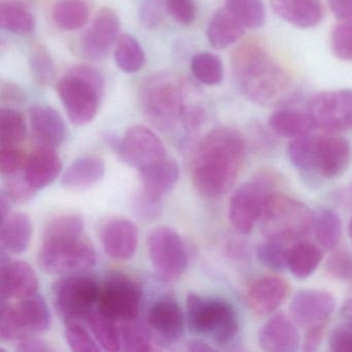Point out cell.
Segmentation results:
<instances>
[{
    "instance_id": "cell-1",
    "label": "cell",
    "mask_w": 352,
    "mask_h": 352,
    "mask_svg": "<svg viewBox=\"0 0 352 352\" xmlns=\"http://www.w3.org/2000/svg\"><path fill=\"white\" fill-rule=\"evenodd\" d=\"M246 156L242 135L230 127L212 129L199 142L192 162V183L203 197L215 199L236 182Z\"/></svg>"
},
{
    "instance_id": "cell-2",
    "label": "cell",
    "mask_w": 352,
    "mask_h": 352,
    "mask_svg": "<svg viewBox=\"0 0 352 352\" xmlns=\"http://www.w3.org/2000/svg\"><path fill=\"white\" fill-rule=\"evenodd\" d=\"M232 69L243 94L256 104H285L294 96L292 78L255 43H247L234 51Z\"/></svg>"
},
{
    "instance_id": "cell-3",
    "label": "cell",
    "mask_w": 352,
    "mask_h": 352,
    "mask_svg": "<svg viewBox=\"0 0 352 352\" xmlns=\"http://www.w3.org/2000/svg\"><path fill=\"white\" fill-rule=\"evenodd\" d=\"M288 156L302 174L331 180L347 170L351 164L352 149L349 142L337 133L306 135L289 144Z\"/></svg>"
},
{
    "instance_id": "cell-4",
    "label": "cell",
    "mask_w": 352,
    "mask_h": 352,
    "mask_svg": "<svg viewBox=\"0 0 352 352\" xmlns=\"http://www.w3.org/2000/svg\"><path fill=\"white\" fill-rule=\"evenodd\" d=\"M186 90L172 74L160 73L147 78L140 90V100L146 116L162 131H172L184 124L191 107L186 102Z\"/></svg>"
},
{
    "instance_id": "cell-5",
    "label": "cell",
    "mask_w": 352,
    "mask_h": 352,
    "mask_svg": "<svg viewBox=\"0 0 352 352\" xmlns=\"http://www.w3.org/2000/svg\"><path fill=\"white\" fill-rule=\"evenodd\" d=\"M104 78L88 65L72 67L57 84V92L72 123L85 125L98 114Z\"/></svg>"
},
{
    "instance_id": "cell-6",
    "label": "cell",
    "mask_w": 352,
    "mask_h": 352,
    "mask_svg": "<svg viewBox=\"0 0 352 352\" xmlns=\"http://www.w3.org/2000/svg\"><path fill=\"white\" fill-rule=\"evenodd\" d=\"M186 309L189 327L195 333L220 345L230 344L238 335V315L228 300L189 294Z\"/></svg>"
},
{
    "instance_id": "cell-7",
    "label": "cell",
    "mask_w": 352,
    "mask_h": 352,
    "mask_svg": "<svg viewBox=\"0 0 352 352\" xmlns=\"http://www.w3.org/2000/svg\"><path fill=\"white\" fill-rule=\"evenodd\" d=\"M315 214L308 206L288 195L273 193L261 217V232L267 240L294 242L313 228Z\"/></svg>"
},
{
    "instance_id": "cell-8",
    "label": "cell",
    "mask_w": 352,
    "mask_h": 352,
    "mask_svg": "<svg viewBox=\"0 0 352 352\" xmlns=\"http://www.w3.org/2000/svg\"><path fill=\"white\" fill-rule=\"evenodd\" d=\"M38 261L46 273L67 276L84 273L96 263V250L81 236L43 240Z\"/></svg>"
},
{
    "instance_id": "cell-9",
    "label": "cell",
    "mask_w": 352,
    "mask_h": 352,
    "mask_svg": "<svg viewBox=\"0 0 352 352\" xmlns=\"http://www.w3.org/2000/svg\"><path fill=\"white\" fill-rule=\"evenodd\" d=\"M100 285L92 276L84 273L63 276L53 285L56 310L65 321L87 319L98 307Z\"/></svg>"
},
{
    "instance_id": "cell-10",
    "label": "cell",
    "mask_w": 352,
    "mask_h": 352,
    "mask_svg": "<svg viewBox=\"0 0 352 352\" xmlns=\"http://www.w3.org/2000/svg\"><path fill=\"white\" fill-rule=\"evenodd\" d=\"M273 184L265 177H259L241 185L234 190L228 205V219L239 234H249L263 217Z\"/></svg>"
},
{
    "instance_id": "cell-11",
    "label": "cell",
    "mask_w": 352,
    "mask_h": 352,
    "mask_svg": "<svg viewBox=\"0 0 352 352\" xmlns=\"http://www.w3.org/2000/svg\"><path fill=\"white\" fill-rule=\"evenodd\" d=\"M142 302L139 284L126 274L111 272L100 286L98 308L118 322L135 319Z\"/></svg>"
},
{
    "instance_id": "cell-12",
    "label": "cell",
    "mask_w": 352,
    "mask_h": 352,
    "mask_svg": "<svg viewBox=\"0 0 352 352\" xmlns=\"http://www.w3.org/2000/svg\"><path fill=\"white\" fill-rule=\"evenodd\" d=\"M150 259L156 274L164 281H175L188 265L186 247L180 234L166 226L152 230L148 239Z\"/></svg>"
},
{
    "instance_id": "cell-13",
    "label": "cell",
    "mask_w": 352,
    "mask_h": 352,
    "mask_svg": "<svg viewBox=\"0 0 352 352\" xmlns=\"http://www.w3.org/2000/svg\"><path fill=\"white\" fill-rule=\"evenodd\" d=\"M307 112L315 127L329 133L352 131V89L331 90L313 96Z\"/></svg>"
},
{
    "instance_id": "cell-14",
    "label": "cell",
    "mask_w": 352,
    "mask_h": 352,
    "mask_svg": "<svg viewBox=\"0 0 352 352\" xmlns=\"http://www.w3.org/2000/svg\"><path fill=\"white\" fill-rule=\"evenodd\" d=\"M111 145L125 164L138 170L166 158L162 140L144 125L129 127L120 140H113Z\"/></svg>"
},
{
    "instance_id": "cell-15",
    "label": "cell",
    "mask_w": 352,
    "mask_h": 352,
    "mask_svg": "<svg viewBox=\"0 0 352 352\" xmlns=\"http://www.w3.org/2000/svg\"><path fill=\"white\" fill-rule=\"evenodd\" d=\"M120 26L116 12L110 8L100 10L82 41L84 54L92 60L106 58L118 40Z\"/></svg>"
},
{
    "instance_id": "cell-16",
    "label": "cell",
    "mask_w": 352,
    "mask_h": 352,
    "mask_svg": "<svg viewBox=\"0 0 352 352\" xmlns=\"http://www.w3.org/2000/svg\"><path fill=\"white\" fill-rule=\"evenodd\" d=\"M333 294L325 290H300L292 298L289 312L292 319L302 327L327 322L335 310Z\"/></svg>"
},
{
    "instance_id": "cell-17",
    "label": "cell",
    "mask_w": 352,
    "mask_h": 352,
    "mask_svg": "<svg viewBox=\"0 0 352 352\" xmlns=\"http://www.w3.org/2000/svg\"><path fill=\"white\" fill-rule=\"evenodd\" d=\"M38 278L34 270L25 261H10L1 256L0 286L3 300L21 298L36 294L38 290Z\"/></svg>"
},
{
    "instance_id": "cell-18",
    "label": "cell",
    "mask_w": 352,
    "mask_h": 352,
    "mask_svg": "<svg viewBox=\"0 0 352 352\" xmlns=\"http://www.w3.org/2000/svg\"><path fill=\"white\" fill-rule=\"evenodd\" d=\"M102 244L111 258L129 261L137 251L139 230L126 218H113L102 228Z\"/></svg>"
},
{
    "instance_id": "cell-19",
    "label": "cell",
    "mask_w": 352,
    "mask_h": 352,
    "mask_svg": "<svg viewBox=\"0 0 352 352\" xmlns=\"http://www.w3.org/2000/svg\"><path fill=\"white\" fill-rule=\"evenodd\" d=\"M32 139L38 148L56 149L67 139V125L57 111L48 106H34L30 111Z\"/></svg>"
},
{
    "instance_id": "cell-20",
    "label": "cell",
    "mask_w": 352,
    "mask_h": 352,
    "mask_svg": "<svg viewBox=\"0 0 352 352\" xmlns=\"http://www.w3.org/2000/svg\"><path fill=\"white\" fill-rule=\"evenodd\" d=\"M150 329L166 342H176L184 333V316L180 305L172 298L154 302L148 312Z\"/></svg>"
},
{
    "instance_id": "cell-21",
    "label": "cell",
    "mask_w": 352,
    "mask_h": 352,
    "mask_svg": "<svg viewBox=\"0 0 352 352\" xmlns=\"http://www.w3.org/2000/svg\"><path fill=\"white\" fill-rule=\"evenodd\" d=\"M289 292V284L285 280L275 276H265L251 284L247 300L253 312L265 316L277 310Z\"/></svg>"
},
{
    "instance_id": "cell-22",
    "label": "cell",
    "mask_w": 352,
    "mask_h": 352,
    "mask_svg": "<svg viewBox=\"0 0 352 352\" xmlns=\"http://www.w3.org/2000/svg\"><path fill=\"white\" fill-rule=\"evenodd\" d=\"M63 170V162L55 149L38 148L26 160L22 177L34 191L42 190L56 180Z\"/></svg>"
},
{
    "instance_id": "cell-23",
    "label": "cell",
    "mask_w": 352,
    "mask_h": 352,
    "mask_svg": "<svg viewBox=\"0 0 352 352\" xmlns=\"http://www.w3.org/2000/svg\"><path fill=\"white\" fill-rule=\"evenodd\" d=\"M258 343L265 351L294 352L300 348V333L292 321L278 314L263 325L259 331Z\"/></svg>"
},
{
    "instance_id": "cell-24",
    "label": "cell",
    "mask_w": 352,
    "mask_h": 352,
    "mask_svg": "<svg viewBox=\"0 0 352 352\" xmlns=\"http://www.w3.org/2000/svg\"><path fill=\"white\" fill-rule=\"evenodd\" d=\"M271 6L280 19L302 30L315 28L322 19L319 0H272Z\"/></svg>"
},
{
    "instance_id": "cell-25",
    "label": "cell",
    "mask_w": 352,
    "mask_h": 352,
    "mask_svg": "<svg viewBox=\"0 0 352 352\" xmlns=\"http://www.w3.org/2000/svg\"><path fill=\"white\" fill-rule=\"evenodd\" d=\"M143 190L148 195L162 199L179 180V166L175 160L164 158L139 170Z\"/></svg>"
},
{
    "instance_id": "cell-26",
    "label": "cell",
    "mask_w": 352,
    "mask_h": 352,
    "mask_svg": "<svg viewBox=\"0 0 352 352\" xmlns=\"http://www.w3.org/2000/svg\"><path fill=\"white\" fill-rule=\"evenodd\" d=\"M106 174V164L98 156L88 155L78 158L65 170L61 184L69 189L89 188L98 184Z\"/></svg>"
},
{
    "instance_id": "cell-27",
    "label": "cell",
    "mask_w": 352,
    "mask_h": 352,
    "mask_svg": "<svg viewBox=\"0 0 352 352\" xmlns=\"http://www.w3.org/2000/svg\"><path fill=\"white\" fill-rule=\"evenodd\" d=\"M245 26L226 8L218 10L207 26V38L214 49L228 48L244 36Z\"/></svg>"
},
{
    "instance_id": "cell-28",
    "label": "cell",
    "mask_w": 352,
    "mask_h": 352,
    "mask_svg": "<svg viewBox=\"0 0 352 352\" xmlns=\"http://www.w3.org/2000/svg\"><path fill=\"white\" fill-rule=\"evenodd\" d=\"M32 234L30 216L24 213L10 214L1 224V246L12 254H21L28 250Z\"/></svg>"
},
{
    "instance_id": "cell-29",
    "label": "cell",
    "mask_w": 352,
    "mask_h": 352,
    "mask_svg": "<svg viewBox=\"0 0 352 352\" xmlns=\"http://www.w3.org/2000/svg\"><path fill=\"white\" fill-rule=\"evenodd\" d=\"M269 125L277 135L286 138H300L309 135L315 125L308 112L281 109L270 117Z\"/></svg>"
},
{
    "instance_id": "cell-30",
    "label": "cell",
    "mask_w": 352,
    "mask_h": 352,
    "mask_svg": "<svg viewBox=\"0 0 352 352\" xmlns=\"http://www.w3.org/2000/svg\"><path fill=\"white\" fill-rule=\"evenodd\" d=\"M52 17L59 28L73 32L89 21L90 8L85 0H59L53 8Z\"/></svg>"
},
{
    "instance_id": "cell-31",
    "label": "cell",
    "mask_w": 352,
    "mask_h": 352,
    "mask_svg": "<svg viewBox=\"0 0 352 352\" xmlns=\"http://www.w3.org/2000/svg\"><path fill=\"white\" fill-rule=\"evenodd\" d=\"M88 324L100 347L107 351H116L121 349L120 327L118 321L104 314L96 307L87 317Z\"/></svg>"
},
{
    "instance_id": "cell-32",
    "label": "cell",
    "mask_w": 352,
    "mask_h": 352,
    "mask_svg": "<svg viewBox=\"0 0 352 352\" xmlns=\"http://www.w3.org/2000/svg\"><path fill=\"white\" fill-rule=\"evenodd\" d=\"M322 252L311 243L300 242L290 248L287 269L298 279L310 277L322 261Z\"/></svg>"
},
{
    "instance_id": "cell-33",
    "label": "cell",
    "mask_w": 352,
    "mask_h": 352,
    "mask_svg": "<svg viewBox=\"0 0 352 352\" xmlns=\"http://www.w3.org/2000/svg\"><path fill=\"white\" fill-rule=\"evenodd\" d=\"M0 26L18 36L32 34L36 28L32 12L20 3L7 1L0 6Z\"/></svg>"
},
{
    "instance_id": "cell-34",
    "label": "cell",
    "mask_w": 352,
    "mask_h": 352,
    "mask_svg": "<svg viewBox=\"0 0 352 352\" xmlns=\"http://www.w3.org/2000/svg\"><path fill=\"white\" fill-rule=\"evenodd\" d=\"M20 314L28 331L44 333L50 329L51 313L46 300L38 294L21 298L18 305Z\"/></svg>"
},
{
    "instance_id": "cell-35",
    "label": "cell",
    "mask_w": 352,
    "mask_h": 352,
    "mask_svg": "<svg viewBox=\"0 0 352 352\" xmlns=\"http://www.w3.org/2000/svg\"><path fill=\"white\" fill-rule=\"evenodd\" d=\"M114 59L117 67L127 74L143 69L146 55L141 44L129 34H121L115 44Z\"/></svg>"
},
{
    "instance_id": "cell-36",
    "label": "cell",
    "mask_w": 352,
    "mask_h": 352,
    "mask_svg": "<svg viewBox=\"0 0 352 352\" xmlns=\"http://www.w3.org/2000/svg\"><path fill=\"white\" fill-rule=\"evenodd\" d=\"M313 230L317 242L325 249H333L341 241L342 222L331 209H321L314 215Z\"/></svg>"
},
{
    "instance_id": "cell-37",
    "label": "cell",
    "mask_w": 352,
    "mask_h": 352,
    "mask_svg": "<svg viewBox=\"0 0 352 352\" xmlns=\"http://www.w3.org/2000/svg\"><path fill=\"white\" fill-rule=\"evenodd\" d=\"M28 133L25 120L19 111L12 108L0 110V147H18Z\"/></svg>"
},
{
    "instance_id": "cell-38",
    "label": "cell",
    "mask_w": 352,
    "mask_h": 352,
    "mask_svg": "<svg viewBox=\"0 0 352 352\" xmlns=\"http://www.w3.org/2000/svg\"><path fill=\"white\" fill-rule=\"evenodd\" d=\"M226 8L245 28H263L267 21L263 0H226Z\"/></svg>"
},
{
    "instance_id": "cell-39",
    "label": "cell",
    "mask_w": 352,
    "mask_h": 352,
    "mask_svg": "<svg viewBox=\"0 0 352 352\" xmlns=\"http://www.w3.org/2000/svg\"><path fill=\"white\" fill-rule=\"evenodd\" d=\"M191 72L199 83L207 86L219 85L224 78L221 59L211 53H199L192 57Z\"/></svg>"
},
{
    "instance_id": "cell-40",
    "label": "cell",
    "mask_w": 352,
    "mask_h": 352,
    "mask_svg": "<svg viewBox=\"0 0 352 352\" xmlns=\"http://www.w3.org/2000/svg\"><path fill=\"white\" fill-rule=\"evenodd\" d=\"M120 336L121 346L126 351L146 352L153 350L149 333L137 318L121 322Z\"/></svg>"
},
{
    "instance_id": "cell-41",
    "label": "cell",
    "mask_w": 352,
    "mask_h": 352,
    "mask_svg": "<svg viewBox=\"0 0 352 352\" xmlns=\"http://www.w3.org/2000/svg\"><path fill=\"white\" fill-rule=\"evenodd\" d=\"M84 230V220L77 214H63L51 219L44 230L43 240L75 238L81 236Z\"/></svg>"
},
{
    "instance_id": "cell-42",
    "label": "cell",
    "mask_w": 352,
    "mask_h": 352,
    "mask_svg": "<svg viewBox=\"0 0 352 352\" xmlns=\"http://www.w3.org/2000/svg\"><path fill=\"white\" fill-rule=\"evenodd\" d=\"M289 251L290 248L285 247L283 243L267 240L257 245L255 254L265 267L274 271H282L287 269Z\"/></svg>"
},
{
    "instance_id": "cell-43",
    "label": "cell",
    "mask_w": 352,
    "mask_h": 352,
    "mask_svg": "<svg viewBox=\"0 0 352 352\" xmlns=\"http://www.w3.org/2000/svg\"><path fill=\"white\" fill-rule=\"evenodd\" d=\"M24 324L19 308L14 305H3L0 321V337L3 341H20L30 335Z\"/></svg>"
},
{
    "instance_id": "cell-44",
    "label": "cell",
    "mask_w": 352,
    "mask_h": 352,
    "mask_svg": "<svg viewBox=\"0 0 352 352\" xmlns=\"http://www.w3.org/2000/svg\"><path fill=\"white\" fill-rule=\"evenodd\" d=\"M65 340L69 348L76 352L98 351V342L88 333L80 321H67L65 329Z\"/></svg>"
},
{
    "instance_id": "cell-45",
    "label": "cell",
    "mask_w": 352,
    "mask_h": 352,
    "mask_svg": "<svg viewBox=\"0 0 352 352\" xmlns=\"http://www.w3.org/2000/svg\"><path fill=\"white\" fill-rule=\"evenodd\" d=\"M329 44L336 57L352 63V21L340 22L333 26Z\"/></svg>"
},
{
    "instance_id": "cell-46",
    "label": "cell",
    "mask_w": 352,
    "mask_h": 352,
    "mask_svg": "<svg viewBox=\"0 0 352 352\" xmlns=\"http://www.w3.org/2000/svg\"><path fill=\"white\" fill-rule=\"evenodd\" d=\"M32 75L40 85L48 86L55 79V65L46 51L38 50L30 58Z\"/></svg>"
},
{
    "instance_id": "cell-47",
    "label": "cell",
    "mask_w": 352,
    "mask_h": 352,
    "mask_svg": "<svg viewBox=\"0 0 352 352\" xmlns=\"http://www.w3.org/2000/svg\"><path fill=\"white\" fill-rule=\"evenodd\" d=\"M162 199H156L142 189L135 195L133 209L135 214L145 221H154L162 212Z\"/></svg>"
},
{
    "instance_id": "cell-48",
    "label": "cell",
    "mask_w": 352,
    "mask_h": 352,
    "mask_svg": "<svg viewBox=\"0 0 352 352\" xmlns=\"http://www.w3.org/2000/svg\"><path fill=\"white\" fill-rule=\"evenodd\" d=\"M26 160L19 147H0V173L11 177L23 170Z\"/></svg>"
},
{
    "instance_id": "cell-49",
    "label": "cell",
    "mask_w": 352,
    "mask_h": 352,
    "mask_svg": "<svg viewBox=\"0 0 352 352\" xmlns=\"http://www.w3.org/2000/svg\"><path fill=\"white\" fill-rule=\"evenodd\" d=\"M327 270L333 277L342 281L352 282V254L346 250H338L327 261Z\"/></svg>"
},
{
    "instance_id": "cell-50",
    "label": "cell",
    "mask_w": 352,
    "mask_h": 352,
    "mask_svg": "<svg viewBox=\"0 0 352 352\" xmlns=\"http://www.w3.org/2000/svg\"><path fill=\"white\" fill-rule=\"evenodd\" d=\"M166 11V0H143L140 6V21L148 30L158 28Z\"/></svg>"
},
{
    "instance_id": "cell-51",
    "label": "cell",
    "mask_w": 352,
    "mask_h": 352,
    "mask_svg": "<svg viewBox=\"0 0 352 352\" xmlns=\"http://www.w3.org/2000/svg\"><path fill=\"white\" fill-rule=\"evenodd\" d=\"M166 6L170 17L183 25H190L197 17L195 0H166Z\"/></svg>"
},
{
    "instance_id": "cell-52",
    "label": "cell",
    "mask_w": 352,
    "mask_h": 352,
    "mask_svg": "<svg viewBox=\"0 0 352 352\" xmlns=\"http://www.w3.org/2000/svg\"><path fill=\"white\" fill-rule=\"evenodd\" d=\"M329 348L333 352H352V321H347L331 331Z\"/></svg>"
},
{
    "instance_id": "cell-53",
    "label": "cell",
    "mask_w": 352,
    "mask_h": 352,
    "mask_svg": "<svg viewBox=\"0 0 352 352\" xmlns=\"http://www.w3.org/2000/svg\"><path fill=\"white\" fill-rule=\"evenodd\" d=\"M13 178L8 181L7 189L3 192L10 197L12 201L16 203H24L32 199L36 195V191H34L30 185L24 180L23 177L13 175Z\"/></svg>"
},
{
    "instance_id": "cell-54",
    "label": "cell",
    "mask_w": 352,
    "mask_h": 352,
    "mask_svg": "<svg viewBox=\"0 0 352 352\" xmlns=\"http://www.w3.org/2000/svg\"><path fill=\"white\" fill-rule=\"evenodd\" d=\"M325 327H327V322L318 323L308 327L302 342V349L305 352H313L318 349L324 336Z\"/></svg>"
},
{
    "instance_id": "cell-55",
    "label": "cell",
    "mask_w": 352,
    "mask_h": 352,
    "mask_svg": "<svg viewBox=\"0 0 352 352\" xmlns=\"http://www.w3.org/2000/svg\"><path fill=\"white\" fill-rule=\"evenodd\" d=\"M18 351L21 352H52V347L40 338L28 337L20 340L18 343Z\"/></svg>"
},
{
    "instance_id": "cell-56",
    "label": "cell",
    "mask_w": 352,
    "mask_h": 352,
    "mask_svg": "<svg viewBox=\"0 0 352 352\" xmlns=\"http://www.w3.org/2000/svg\"><path fill=\"white\" fill-rule=\"evenodd\" d=\"M333 16L341 22L352 21V0H327Z\"/></svg>"
},
{
    "instance_id": "cell-57",
    "label": "cell",
    "mask_w": 352,
    "mask_h": 352,
    "mask_svg": "<svg viewBox=\"0 0 352 352\" xmlns=\"http://www.w3.org/2000/svg\"><path fill=\"white\" fill-rule=\"evenodd\" d=\"M1 96L3 98H8V100H14L15 102H20L23 100V91L13 85L3 86L1 88Z\"/></svg>"
},
{
    "instance_id": "cell-58",
    "label": "cell",
    "mask_w": 352,
    "mask_h": 352,
    "mask_svg": "<svg viewBox=\"0 0 352 352\" xmlns=\"http://www.w3.org/2000/svg\"><path fill=\"white\" fill-rule=\"evenodd\" d=\"M11 199L6 195L5 192H1V197H0V212H1V219H6L8 216L10 215V209H11Z\"/></svg>"
},
{
    "instance_id": "cell-59",
    "label": "cell",
    "mask_w": 352,
    "mask_h": 352,
    "mask_svg": "<svg viewBox=\"0 0 352 352\" xmlns=\"http://www.w3.org/2000/svg\"><path fill=\"white\" fill-rule=\"evenodd\" d=\"M188 350L193 352L212 351L214 348H212L208 344L204 343V342L195 340V341L189 342Z\"/></svg>"
},
{
    "instance_id": "cell-60",
    "label": "cell",
    "mask_w": 352,
    "mask_h": 352,
    "mask_svg": "<svg viewBox=\"0 0 352 352\" xmlns=\"http://www.w3.org/2000/svg\"><path fill=\"white\" fill-rule=\"evenodd\" d=\"M340 316L347 321H352V300H346L340 309Z\"/></svg>"
},
{
    "instance_id": "cell-61",
    "label": "cell",
    "mask_w": 352,
    "mask_h": 352,
    "mask_svg": "<svg viewBox=\"0 0 352 352\" xmlns=\"http://www.w3.org/2000/svg\"><path fill=\"white\" fill-rule=\"evenodd\" d=\"M348 230H349L350 240H351L352 242V219L351 221H350L349 228H348Z\"/></svg>"
}]
</instances>
